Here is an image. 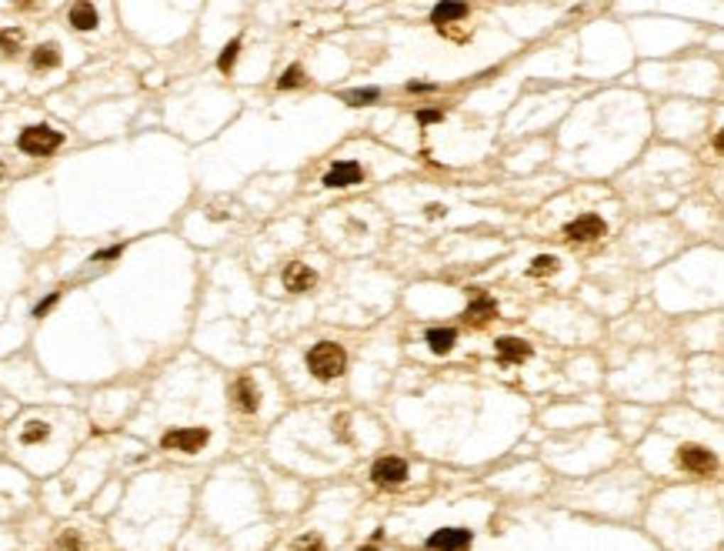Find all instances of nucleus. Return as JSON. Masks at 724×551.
Returning a JSON list of instances; mask_svg holds the SVG:
<instances>
[{
	"mask_svg": "<svg viewBox=\"0 0 724 551\" xmlns=\"http://www.w3.org/2000/svg\"><path fill=\"white\" fill-rule=\"evenodd\" d=\"M308 368L310 375L318 378V381H334V378L344 375V368H347V354H344V348L334 341H320L314 344L308 351Z\"/></svg>",
	"mask_w": 724,
	"mask_h": 551,
	"instance_id": "1",
	"label": "nucleus"
},
{
	"mask_svg": "<svg viewBox=\"0 0 724 551\" xmlns=\"http://www.w3.org/2000/svg\"><path fill=\"white\" fill-rule=\"evenodd\" d=\"M31 64L37 67V70H50V67H57V64H60V50H57L54 44H40V47H37V50H33Z\"/></svg>",
	"mask_w": 724,
	"mask_h": 551,
	"instance_id": "15",
	"label": "nucleus"
},
{
	"mask_svg": "<svg viewBox=\"0 0 724 551\" xmlns=\"http://www.w3.org/2000/svg\"><path fill=\"white\" fill-rule=\"evenodd\" d=\"M468 17V7L464 4H438L434 11H431V23H450V21H464Z\"/></svg>",
	"mask_w": 724,
	"mask_h": 551,
	"instance_id": "14",
	"label": "nucleus"
},
{
	"mask_svg": "<svg viewBox=\"0 0 724 551\" xmlns=\"http://www.w3.org/2000/svg\"><path fill=\"white\" fill-rule=\"evenodd\" d=\"M494 348H497L501 364H521V361H527V358H531V344L521 341V338H501Z\"/></svg>",
	"mask_w": 724,
	"mask_h": 551,
	"instance_id": "11",
	"label": "nucleus"
},
{
	"mask_svg": "<svg viewBox=\"0 0 724 551\" xmlns=\"http://www.w3.org/2000/svg\"><path fill=\"white\" fill-rule=\"evenodd\" d=\"M424 341H428V348L434 354H448L454 344H458V331L454 328H431L428 334H424Z\"/></svg>",
	"mask_w": 724,
	"mask_h": 551,
	"instance_id": "12",
	"label": "nucleus"
},
{
	"mask_svg": "<svg viewBox=\"0 0 724 551\" xmlns=\"http://www.w3.org/2000/svg\"><path fill=\"white\" fill-rule=\"evenodd\" d=\"M417 121L421 124H438V121H444V110H417Z\"/></svg>",
	"mask_w": 724,
	"mask_h": 551,
	"instance_id": "26",
	"label": "nucleus"
},
{
	"mask_svg": "<svg viewBox=\"0 0 724 551\" xmlns=\"http://www.w3.org/2000/svg\"><path fill=\"white\" fill-rule=\"evenodd\" d=\"M678 464L684 468V471H691V474H708V471H714V454L708 451V448H701V444H684L678 451Z\"/></svg>",
	"mask_w": 724,
	"mask_h": 551,
	"instance_id": "8",
	"label": "nucleus"
},
{
	"mask_svg": "<svg viewBox=\"0 0 724 551\" xmlns=\"http://www.w3.org/2000/svg\"><path fill=\"white\" fill-rule=\"evenodd\" d=\"M381 97V90L377 87H361V90H347L344 94V100L351 104V107H361V104H371V100Z\"/></svg>",
	"mask_w": 724,
	"mask_h": 551,
	"instance_id": "19",
	"label": "nucleus"
},
{
	"mask_svg": "<svg viewBox=\"0 0 724 551\" xmlns=\"http://www.w3.org/2000/svg\"><path fill=\"white\" fill-rule=\"evenodd\" d=\"M407 90H411V94H428V90H434V84H414V80H411Z\"/></svg>",
	"mask_w": 724,
	"mask_h": 551,
	"instance_id": "27",
	"label": "nucleus"
},
{
	"mask_svg": "<svg viewBox=\"0 0 724 551\" xmlns=\"http://www.w3.org/2000/svg\"><path fill=\"white\" fill-rule=\"evenodd\" d=\"M231 395H234V405L241 411H247V414H254V411L261 408V391H257V385H254L251 378H237Z\"/></svg>",
	"mask_w": 724,
	"mask_h": 551,
	"instance_id": "10",
	"label": "nucleus"
},
{
	"mask_svg": "<svg viewBox=\"0 0 724 551\" xmlns=\"http://www.w3.org/2000/svg\"><path fill=\"white\" fill-rule=\"evenodd\" d=\"M207 441H210V431L207 428H174V431H167L164 438H161V448H164V451L194 454V451H200Z\"/></svg>",
	"mask_w": 724,
	"mask_h": 551,
	"instance_id": "3",
	"label": "nucleus"
},
{
	"mask_svg": "<svg viewBox=\"0 0 724 551\" xmlns=\"http://www.w3.org/2000/svg\"><path fill=\"white\" fill-rule=\"evenodd\" d=\"M21 41H23V33L17 31V27H7V31H0V47H4L7 54H13V50L21 47Z\"/></svg>",
	"mask_w": 724,
	"mask_h": 551,
	"instance_id": "22",
	"label": "nucleus"
},
{
	"mask_svg": "<svg viewBox=\"0 0 724 551\" xmlns=\"http://www.w3.org/2000/svg\"><path fill=\"white\" fill-rule=\"evenodd\" d=\"M57 548H60V551H80V538L74 535V531H67V535H60Z\"/></svg>",
	"mask_w": 724,
	"mask_h": 551,
	"instance_id": "24",
	"label": "nucleus"
},
{
	"mask_svg": "<svg viewBox=\"0 0 724 551\" xmlns=\"http://www.w3.org/2000/svg\"><path fill=\"white\" fill-rule=\"evenodd\" d=\"M0 177H4V161H0Z\"/></svg>",
	"mask_w": 724,
	"mask_h": 551,
	"instance_id": "31",
	"label": "nucleus"
},
{
	"mask_svg": "<svg viewBox=\"0 0 724 551\" xmlns=\"http://www.w3.org/2000/svg\"><path fill=\"white\" fill-rule=\"evenodd\" d=\"M60 144H64V134L54 131V127H44V124H40V127H23L21 137H17V147H21L23 154H31V157L54 154Z\"/></svg>",
	"mask_w": 724,
	"mask_h": 551,
	"instance_id": "2",
	"label": "nucleus"
},
{
	"mask_svg": "<svg viewBox=\"0 0 724 551\" xmlns=\"http://www.w3.org/2000/svg\"><path fill=\"white\" fill-rule=\"evenodd\" d=\"M47 438H50V428H47L44 421H31V424L21 431L23 444H37V441H47Z\"/></svg>",
	"mask_w": 724,
	"mask_h": 551,
	"instance_id": "18",
	"label": "nucleus"
},
{
	"mask_svg": "<svg viewBox=\"0 0 724 551\" xmlns=\"http://www.w3.org/2000/svg\"><path fill=\"white\" fill-rule=\"evenodd\" d=\"M497 314V304H494L491 298H474L471 304H468V318H474V321H487V318H494Z\"/></svg>",
	"mask_w": 724,
	"mask_h": 551,
	"instance_id": "16",
	"label": "nucleus"
},
{
	"mask_svg": "<svg viewBox=\"0 0 724 551\" xmlns=\"http://www.w3.org/2000/svg\"><path fill=\"white\" fill-rule=\"evenodd\" d=\"M357 551H377V548H374V545H367V548H357Z\"/></svg>",
	"mask_w": 724,
	"mask_h": 551,
	"instance_id": "30",
	"label": "nucleus"
},
{
	"mask_svg": "<svg viewBox=\"0 0 724 551\" xmlns=\"http://www.w3.org/2000/svg\"><path fill=\"white\" fill-rule=\"evenodd\" d=\"M291 551H324V538L320 535H301V538H294Z\"/></svg>",
	"mask_w": 724,
	"mask_h": 551,
	"instance_id": "21",
	"label": "nucleus"
},
{
	"mask_svg": "<svg viewBox=\"0 0 724 551\" xmlns=\"http://www.w3.org/2000/svg\"><path fill=\"white\" fill-rule=\"evenodd\" d=\"M57 298H60V294H57V291H54V294H47V298H44V301H40V304H37V308H33V318H44L47 311H50V308H54V304H57Z\"/></svg>",
	"mask_w": 724,
	"mask_h": 551,
	"instance_id": "25",
	"label": "nucleus"
},
{
	"mask_svg": "<svg viewBox=\"0 0 724 551\" xmlns=\"http://www.w3.org/2000/svg\"><path fill=\"white\" fill-rule=\"evenodd\" d=\"M301 84H304V70L297 64H291L284 74H281V80H277V90H291V87H301Z\"/></svg>",
	"mask_w": 724,
	"mask_h": 551,
	"instance_id": "20",
	"label": "nucleus"
},
{
	"mask_svg": "<svg viewBox=\"0 0 724 551\" xmlns=\"http://www.w3.org/2000/svg\"><path fill=\"white\" fill-rule=\"evenodd\" d=\"M371 481L374 485H401V481H407V461H401V458H394V454H387V458H377L371 468Z\"/></svg>",
	"mask_w": 724,
	"mask_h": 551,
	"instance_id": "6",
	"label": "nucleus"
},
{
	"mask_svg": "<svg viewBox=\"0 0 724 551\" xmlns=\"http://www.w3.org/2000/svg\"><path fill=\"white\" fill-rule=\"evenodd\" d=\"M424 210H428V218H431V220L444 218V208H441V204H428V208H424Z\"/></svg>",
	"mask_w": 724,
	"mask_h": 551,
	"instance_id": "28",
	"label": "nucleus"
},
{
	"mask_svg": "<svg viewBox=\"0 0 724 551\" xmlns=\"http://www.w3.org/2000/svg\"><path fill=\"white\" fill-rule=\"evenodd\" d=\"M237 50H241V41H231V44L220 50V57H217V67H220V70H231L234 60H237Z\"/></svg>",
	"mask_w": 724,
	"mask_h": 551,
	"instance_id": "23",
	"label": "nucleus"
},
{
	"mask_svg": "<svg viewBox=\"0 0 724 551\" xmlns=\"http://www.w3.org/2000/svg\"><path fill=\"white\" fill-rule=\"evenodd\" d=\"M558 267H561V261L554 257V254H541V257H534V261H531L527 274H531V277H544V274H554Z\"/></svg>",
	"mask_w": 724,
	"mask_h": 551,
	"instance_id": "17",
	"label": "nucleus"
},
{
	"mask_svg": "<svg viewBox=\"0 0 724 551\" xmlns=\"http://www.w3.org/2000/svg\"><path fill=\"white\" fill-rule=\"evenodd\" d=\"M121 251H124V247H107V251H100V254H97V261H110V257H117Z\"/></svg>",
	"mask_w": 724,
	"mask_h": 551,
	"instance_id": "29",
	"label": "nucleus"
},
{
	"mask_svg": "<svg viewBox=\"0 0 724 551\" xmlns=\"http://www.w3.org/2000/svg\"><path fill=\"white\" fill-rule=\"evenodd\" d=\"M607 234V224H604L601 214H581L564 224V237L568 241H598Z\"/></svg>",
	"mask_w": 724,
	"mask_h": 551,
	"instance_id": "5",
	"label": "nucleus"
},
{
	"mask_svg": "<svg viewBox=\"0 0 724 551\" xmlns=\"http://www.w3.org/2000/svg\"><path fill=\"white\" fill-rule=\"evenodd\" d=\"M314 284H318V274H314L308 264L294 261V264L284 267V287L291 294H304V291H310Z\"/></svg>",
	"mask_w": 724,
	"mask_h": 551,
	"instance_id": "9",
	"label": "nucleus"
},
{
	"mask_svg": "<svg viewBox=\"0 0 724 551\" xmlns=\"http://www.w3.org/2000/svg\"><path fill=\"white\" fill-rule=\"evenodd\" d=\"M471 541H474V535L468 528H441L428 538V548L431 551H468Z\"/></svg>",
	"mask_w": 724,
	"mask_h": 551,
	"instance_id": "7",
	"label": "nucleus"
},
{
	"mask_svg": "<svg viewBox=\"0 0 724 551\" xmlns=\"http://www.w3.org/2000/svg\"><path fill=\"white\" fill-rule=\"evenodd\" d=\"M70 27L74 31H94L97 27V7L94 4H74L70 7Z\"/></svg>",
	"mask_w": 724,
	"mask_h": 551,
	"instance_id": "13",
	"label": "nucleus"
},
{
	"mask_svg": "<svg viewBox=\"0 0 724 551\" xmlns=\"http://www.w3.org/2000/svg\"><path fill=\"white\" fill-rule=\"evenodd\" d=\"M364 181V167L357 161H334L328 167V174L320 177V184L330 191H340V188H354Z\"/></svg>",
	"mask_w": 724,
	"mask_h": 551,
	"instance_id": "4",
	"label": "nucleus"
}]
</instances>
